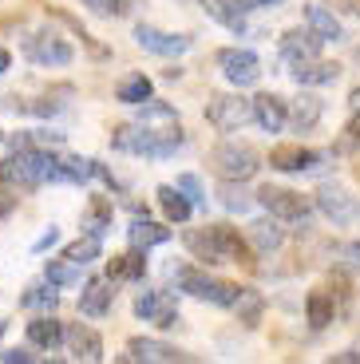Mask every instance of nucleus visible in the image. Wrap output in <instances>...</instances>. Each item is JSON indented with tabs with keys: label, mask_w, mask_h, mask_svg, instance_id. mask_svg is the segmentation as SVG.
Masks as SVG:
<instances>
[{
	"label": "nucleus",
	"mask_w": 360,
	"mask_h": 364,
	"mask_svg": "<svg viewBox=\"0 0 360 364\" xmlns=\"http://www.w3.org/2000/svg\"><path fill=\"white\" fill-rule=\"evenodd\" d=\"M324 151H309V146H277L270 151V166L281 174H305V171H317L324 163Z\"/></svg>",
	"instance_id": "nucleus-13"
},
{
	"label": "nucleus",
	"mask_w": 360,
	"mask_h": 364,
	"mask_svg": "<svg viewBox=\"0 0 360 364\" xmlns=\"http://www.w3.org/2000/svg\"><path fill=\"white\" fill-rule=\"evenodd\" d=\"M329 155H341V159L360 155V107H356V115L344 123V131L337 135V143H333V151H329Z\"/></svg>",
	"instance_id": "nucleus-39"
},
{
	"label": "nucleus",
	"mask_w": 360,
	"mask_h": 364,
	"mask_svg": "<svg viewBox=\"0 0 360 364\" xmlns=\"http://www.w3.org/2000/svg\"><path fill=\"white\" fill-rule=\"evenodd\" d=\"M135 317L154 328H174L179 325V301L166 289H143L135 297Z\"/></svg>",
	"instance_id": "nucleus-9"
},
{
	"label": "nucleus",
	"mask_w": 360,
	"mask_h": 364,
	"mask_svg": "<svg viewBox=\"0 0 360 364\" xmlns=\"http://www.w3.org/2000/svg\"><path fill=\"white\" fill-rule=\"evenodd\" d=\"M68 95H72V87L63 83V87H55L52 95H40V100H32V103H20V111H28V115H40V119H48V115H55L60 107H68Z\"/></svg>",
	"instance_id": "nucleus-37"
},
{
	"label": "nucleus",
	"mask_w": 360,
	"mask_h": 364,
	"mask_svg": "<svg viewBox=\"0 0 360 364\" xmlns=\"http://www.w3.org/2000/svg\"><path fill=\"white\" fill-rule=\"evenodd\" d=\"M63 345H68V353H72L75 360H88V364L103 360V337L91 325H80V321L68 325L63 328Z\"/></svg>",
	"instance_id": "nucleus-15"
},
{
	"label": "nucleus",
	"mask_w": 360,
	"mask_h": 364,
	"mask_svg": "<svg viewBox=\"0 0 360 364\" xmlns=\"http://www.w3.org/2000/svg\"><path fill=\"white\" fill-rule=\"evenodd\" d=\"M356 178H360V166H356Z\"/></svg>",
	"instance_id": "nucleus-52"
},
{
	"label": "nucleus",
	"mask_w": 360,
	"mask_h": 364,
	"mask_svg": "<svg viewBox=\"0 0 360 364\" xmlns=\"http://www.w3.org/2000/svg\"><path fill=\"white\" fill-rule=\"evenodd\" d=\"M281 60L285 64H305V60H317L321 55V40H317L313 28H289L277 44Z\"/></svg>",
	"instance_id": "nucleus-17"
},
{
	"label": "nucleus",
	"mask_w": 360,
	"mask_h": 364,
	"mask_svg": "<svg viewBox=\"0 0 360 364\" xmlns=\"http://www.w3.org/2000/svg\"><path fill=\"white\" fill-rule=\"evenodd\" d=\"M289 75L297 80V87H324V83L341 80V64L337 60H305V64H289Z\"/></svg>",
	"instance_id": "nucleus-20"
},
{
	"label": "nucleus",
	"mask_w": 360,
	"mask_h": 364,
	"mask_svg": "<svg viewBox=\"0 0 360 364\" xmlns=\"http://www.w3.org/2000/svg\"><path fill=\"white\" fill-rule=\"evenodd\" d=\"M171 282L179 285L182 293H190V297H198V301H210L218 309H230L238 301V289H242V285L222 282V277L198 269V265H171Z\"/></svg>",
	"instance_id": "nucleus-4"
},
{
	"label": "nucleus",
	"mask_w": 360,
	"mask_h": 364,
	"mask_svg": "<svg viewBox=\"0 0 360 364\" xmlns=\"http://www.w3.org/2000/svg\"><path fill=\"white\" fill-rule=\"evenodd\" d=\"M111 218H115V206H111L107 194H91L88 210H83V234L107 237L111 234Z\"/></svg>",
	"instance_id": "nucleus-24"
},
{
	"label": "nucleus",
	"mask_w": 360,
	"mask_h": 364,
	"mask_svg": "<svg viewBox=\"0 0 360 364\" xmlns=\"http://www.w3.org/2000/svg\"><path fill=\"white\" fill-rule=\"evenodd\" d=\"M154 194H159V206H162V214H166L171 222H179V226L190 218V214H194V206H190V198L179 191V186H171V182H162V186H159Z\"/></svg>",
	"instance_id": "nucleus-31"
},
{
	"label": "nucleus",
	"mask_w": 360,
	"mask_h": 364,
	"mask_svg": "<svg viewBox=\"0 0 360 364\" xmlns=\"http://www.w3.org/2000/svg\"><path fill=\"white\" fill-rule=\"evenodd\" d=\"M20 309H28V313H55L60 309V289L55 285H28L24 289V297H20Z\"/></svg>",
	"instance_id": "nucleus-32"
},
{
	"label": "nucleus",
	"mask_w": 360,
	"mask_h": 364,
	"mask_svg": "<svg viewBox=\"0 0 360 364\" xmlns=\"http://www.w3.org/2000/svg\"><path fill=\"white\" fill-rule=\"evenodd\" d=\"M55 242H60V226H48L44 234L36 237V242H32V254H44V250H52Z\"/></svg>",
	"instance_id": "nucleus-42"
},
{
	"label": "nucleus",
	"mask_w": 360,
	"mask_h": 364,
	"mask_svg": "<svg viewBox=\"0 0 360 364\" xmlns=\"http://www.w3.org/2000/svg\"><path fill=\"white\" fill-rule=\"evenodd\" d=\"M253 246V254H277L281 246H285V226H281L277 218H258V222H250V237H245Z\"/></svg>",
	"instance_id": "nucleus-22"
},
{
	"label": "nucleus",
	"mask_w": 360,
	"mask_h": 364,
	"mask_svg": "<svg viewBox=\"0 0 360 364\" xmlns=\"http://www.w3.org/2000/svg\"><path fill=\"white\" fill-rule=\"evenodd\" d=\"M210 171L230 182H250L261 171V155L242 139H226V143H218L210 151Z\"/></svg>",
	"instance_id": "nucleus-5"
},
{
	"label": "nucleus",
	"mask_w": 360,
	"mask_h": 364,
	"mask_svg": "<svg viewBox=\"0 0 360 364\" xmlns=\"http://www.w3.org/2000/svg\"><path fill=\"white\" fill-rule=\"evenodd\" d=\"M63 257H68V262H75V265H91L95 257H103V237L80 234L72 246H63Z\"/></svg>",
	"instance_id": "nucleus-35"
},
{
	"label": "nucleus",
	"mask_w": 360,
	"mask_h": 364,
	"mask_svg": "<svg viewBox=\"0 0 360 364\" xmlns=\"http://www.w3.org/2000/svg\"><path fill=\"white\" fill-rule=\"evenodd\" d=\"M313 210H321L324 218L333 222V226H344V222H352L360 214V206H356V198H352L344 186H337V182H324L321 191H317V198H313Z\"/></svg>",
	"instance_id": "nucleus-11"
},
{
	"label": "nucleus",
	"mask_w": 360,
	"mask_h": 364,
	"mask_svg": "<svg viewBox=\"0 0 360 364\" xmlns=\"http://www.w3.org/2000/svg\"><path fill=\"white\" fill-rule=\"evenodd\" d=\"M218 68H222V75L234 87H253L261 80V60L250 48H222L218 52Z\"/></svg>",
	"instance_id": "nucleus-10"
},
{
	"label": "nucleus",
	"mask_w": 360,
	"mask_h": 364,
	"mask_svg": "<svg viewBox=\"0 0 360 364\" xmlns=\"http://www.w3.org/2000/svg\"><path fill=\"white\" fill-rule=\"evenodd\" d=\"M111 301H115V282L111 277H91V282H83L80 289V313L91 321H100L111 313Z\"/></svg>",
	"instance_id": "nucleus-16"
},
{
	"label": "nucleus",
	"mask_w": 360,
	"mask_h": 364,
	"mask_svg": "<svg viewBox=\"0 0 360 364\" xmlns=\"http://www.w3.org/2000/svg\"><path fill=\"white\" fill-rule=\"evenodd\" d=\"M253 202H261L277 222H301V226H305L309 214H313V202L297 191H285V186H261V191L253 194Z\"/></svg>",
	"instance_id": "nucleus-6"
},
{
	"label": "nucleus",
	"mask_w": 360,
	"mask_h": 364,
	"mask_svg": "<svg viewBox=\"0 0 360 364\" xmlns=\"http://www.w3.org/2000/svg\"><path fill=\"white\" fill-rule=\"evenodd\" d=\"M333 364H360L356 348H344V353H333Z\"/></svg>",
	"instance_id": "nucleus-46"
},
{
	"label": "nucleus",
	"mask_w": 360,
	"mask_h": 364,
	"mask_svg": "<svg viewBox=\"0 0 360 364\" xmlns=\"http://www.w3.org/2000/svg\"><path fill=\"white\" fill-rule=\"evenodd\" d=\"M135 44L151 55H182V52H190L194 40L186 32H162L154 24H135Z\"/></svg>",
	"instance_id": "nucleus-12"
},
{
	"label": "nucleus",
	"mask_w": 360,
	"mask_h": 364,
	"mask_svg": "<svg viewBox=\"0 0 360 364\" xmlns=\"http://www.w3.org/2000/svg\"><path fill=\"white\" fill-rule=\"evenodd\" d=\"M202 9H206V16L210 20H218V24H226L230 32H238L242 36L245 32V16H250V4L245 0H198Z\"/></svg>",
	"instance_id": "nucleus-21"
},
{
	"label": "nucleus",
	"mask_w": 360,
	"mask_h": 364,
	"mask_svg": "<svg viewBox=\"0 0 360 364\" xmlns=\"http://www.w3.org/2000/svg\"><path fill=\"white\" fill-rule=\"evenodd\" d=\"M250 9H277V4H285V0H245Z\"/></svg>",
	"instance_id": "nucleus-47"
},
{
	"label": "nucleus",
	"mask_w": 360,
	"mask_h": 364,
	"mask_svg": "<svg viewBox=\"0 0 360 364\" xmlns=\"http://www.w3.org/2000/svg\"><path fill=\"white\" fill-rule=\"evenodd\" d=\"M119 360H143V364H174V360H186L182 348L166 345V341H151V337H131L127 341V353Z\"/></svg>",
	"instance_id": "nucleus-14"
},
{
	"label": "nucleus",
	"mask_w": 360,
	"mask_h": 364,
	"mask_svg": "<svg viewBox=\"0 0 360 364\" xmlns=\"http://www.w3.org/2000/svg\"><path fill=\"white\" fill-rule=\"evenodd\" d=\"M12 210H16V194H12V186H9V191H0V222L9 218Z\"/></svg>",
	"instance_id": "nucleus-44"
},
{
	"label": "nucleus",
	"mask_w": 360,
	"mask_h": 364,
	"mask_svg": "<svg viewBox=\"0 0 360 364\" xmlns=\"http://www.w3.org/2000/svg\"><path fill=\"white\" fill-rule=\"evenodd\" d=\"M139 123H147V127H179V111L151 95L147 103H139Z\"/></svg>",
	"instance_id": "nucleus-33"
},
{
	"label": "nucleus",
	"mask_w": 360,
	"mask_h": 364,
	"mask_svg": "<svg viewBox=\"0 0 360 364\" xmlns=\"http://www.w3.org/2000/svg\"><path fill=\"white\" fill-rule=\"evenodd\" d=\"M4 328H9V325H4V321H0V337H4Z\"/></svg>",
	"instance_id": "nucleus-50"
},
{
	"label": "nucleus",
	"mask_w": 360,
	"mask_h": 364,
	"mask_svg": "<svg viewBox=\"0 0 360 364\" xmlns=\"http://www.w3.org/2000/svg\"><path fill=\"white\" fill-rule=\"evenodd\" d=\"M305 24L317 32L321 44H337V40H344L341 20L333 16V9H324V4H309V9H305Z\"/></svg>",
	"instance_id": "nucleus-27"
},
{
	"label": "nucleus",
	"mask_w": 360,
	"mask_h": 364,
	"mask_svg": "<svg viewBox=\"0 0 360 364\" xmlns=\"http://www.w3.org/2000/svg\"><path fill=\"white\" fill-rule=\"evenodd\" d=\"M91 178H95V159L55 155V182H68V186H88Z\"/></svg>",
	"instance_id": "nucleus-23"
},
{
	"label": "nucleus",
	"mask_w": 360,
	"mask_h": 364,
	"mask_svg": "<svg viewBox=\"0 0 360 364\" xmlns=\"http://www.w3.org/2000/svg\"><path fill=\"white\" fill-rule=\"evenodd\" d=\"M182 246L190 250V257H198L202 265H253V246L238 234L234 226H202V230H186Z\"/></svg>",
	"instance_id": "nucleus-1"
},
{
	"label": "nucleus",
	"mask_w": 360,
	"mask_h": 364,
	"mask_svg": "<svg viewBox=\"0 0 360 364\" xmlns=\"http://www.w3.org/2000/svg\"><path fill=\"white\" fill-rule=\"evenodd\" d=\"M143 273H147V250H139V246L111 257V265H107L111 282H143Z\"/></svg>",
	"instance_id": "nucleus-26"
},
{
	"label": "nucleus",
	"mask_w": 360,
	"mask_h": 364,
	"mask_svg": "<svg viewBox=\"0 0 360 364\" xmlns=\"http://www.w3.org/2000/svg\"><path fill=\"white\" fill-rule=\"evenodd\" d=\"M337 12H344V16H356L360 20V0H329Z\"/></svg>",
	"instance_id": "nucleus-45"
},
{
	"label": "nucleus",
	"mask_w": 360,
	"mask_h": 364,
	"mask_svg": "<svg viewBox=\"0 0 360 364\" xmlns=\"http://www.w3.org/2000/svg\"><path fill=\"white\" fill-rule=\"evenodd\" d=\"M80 269L83 265H75V262H48L44 265V282L48 285H55V289H72V285H80Z\"/></svg>",
	"instance_id": "nucleus-38"
},
{
	"label": "nucleus",
	"mask_w": 360,
	"mask_h": 364,
	"mask_svg": "<svg viewBox=\"0 0 360 364\" xmlns=\"http://www.w3.org/2000/svg\"><path fill=\"white\" fill-rule=\"evenodd\" d=\"M230 309L238 313V321H242V325H258L261 321V309H265V297H261L258 289H250V285H242V289H238V301L234 305H230Z\"/></svg>",
	"instance_id": "nucleus-34"
},
{
	"label": "nucleus",
	"mask_w": 360,
	"mask_h": 364,
	"mask_svg": "<svg viewBox=\"0 0 360 364\" xmlns=\"http://www.w3.org/2000/svg\"><path fill=\"white\" fill-rule=\"evenodd\" d=\"M9 64H12V52H9V48H0V75L9 72Z\"/></svg>",
	"instance_id": "nucleus-48"
},
{
	"label": "nucleus",
	"mask_w": 360,
	"mask_h": 364,
	"mask_svg": "<svg viewBox=\"0 0 360 364\" xmlns=\"http://www.w3.org/2000/svg\"><path fill=\"white\" fill-rule=\"evenodd\" d=\"M151 95H154V83H151V75H143V72H131L115 83V100L127 103V107H139V103H147Z\"/></svg>",
	"instance_id": "nucleus-30"
},
{
	"label": "nucleus",
	"mask_w": 360,
	"mask_h": 364,
	"mask_svg": "<svg viewBox=\"0 0 360 364\" xmlns=\"http://www.w3.org/2000/svg\"><path fill=\"white\" fill-rule=\"evenodd\" d=\"M127 237H131V246L151 250V246H166V242L174 237V230L159 226V222H151V218H135L131 226H127Z\"/></svg>",
	"instance_id": "nucleus-29"
},
{
	"label": "nucleus",
	"mask_w": 360,
	"mask_h": 364,
	"mask_svg": "<svg viewBox=\"0 0 360 364\" xmlns=\"http://www.w3.org/2000/svg\"><path fill=\"white\" fill-rule=\"evenodd\" d=\"M0 360H4V364H32L36 356L28 353V348H4V353H0Z\"/></svg>",
	"instance_id": "nucleus-43"
},
{
	"label": "nucleus",
	"mask_w": 360,
	"mask_h": 364,
	"mask_svg": "<svg viewBox=\"0 0 360 364\" xmlns=\"http://www.w3.org/2000/svg\"><path fill=\"white\" fill-rule=\"evenodd\" d=\"M182 194L190 198V206L194 210H206V191H202V182H198V174H179V182H174Z\"/></svg>",
	"instance_id": "nucleus-40"
},
{
	"label": "nucleus",
	"mask_w": 360,
	"mask_h": 364,
	"mask_svg": "<svg viewBox=\"0 0 360 364\" xmlns=\"http://www.w3.org/2000/svg\"><path fill=\"white\" fill-rule=\"evenodd\" d=\"M218 202H222L230 214H245V210L253 206V194L245 191L242 182H230V178H222V186H218Z\"/></svg>",
	"instance_id": "nucleus-36"
},
{
	"label": "nucleus",
	"mask_w": 360,
	"mask_h": 364,
	"mask_svg": "<svg viewBox=\"0 0 360 364\" xmlns=\"http://www.w3.org/2000/svg\"><path fill=\"white\" fill-rule=\"evenodd\" d=\"M4 139H9V135H4V131H0V143H4Z\"/></svg>",
	"instance_id": "nucleus-51"
},
{
	"label": "nucleus",
	"mask_w": 360,
	"mask_h": 364,
	"mask_svg": "<svg viewBox=\"0 0 360 364\" xmlns=\"http://www.w3.org/2000/svg\"><path fill=\"white\" fill-rule=\"evenodd\" d=\"M24 52L36 68H68L75 60V48L63 36H55V32H32L28 44H24Z\"/></svg>",
	"instance_id": "nucleus-8"
},
{
	"label": "nucleus",
	"mask_w": 360,
	"mask_h": 364,
	"mask_svg": "<svg viewBox=\"0 0 360 364\" xmlns=\"http://www.w3.org/2000/svg\"><path fill=\"white\" fill-rule=\"evenodd\" d=\"M186 143L182 135V123L179 127H147V123H119L111 131V146L123 151V155H139V159H171L179 146Z\"/></svg>",
	"instance_id": "nucleus-2"
},
{
	"label": "nucleus",
	"mask_w": 360,
	"mask_h": 364,
	"mask_svg": "<svg viewBox=\"0 0 360 364\" xmlns=\"http://www.w3.org/2000/svg\"><path fill=\"white\" fill-rule=\"evenodd\" d=\"M321 115H324V103L317 100L309 87H301V95L285 107V127H293V131H301V135H309V131L321 123Z\"/></svg>",
	"instance_id": "nucleus-18"
},
{
	"label": "nucleus",
	"mask_w": 360,
	"mask_h": 364,
	"mask_svg": "<svg viewBox=\"0 0 360 364\" xmlns=\"http://www.w3.org/2000/svg\"><path fill=\"white\" fill-rule=\"evenodd\" d=\"M95 16H123L127 12V0H83Z\"/></svg>",
	"instance_id": "nucleus-41"
},
{
	"label": "nucleus",
	"mask_w": 360,
	"mask_h": 364,
	"mask_svg": "<svg viewBox=\"0 0 360 364\" xmlns=\"http://www.w3.org/2000/svg\"><path fill=\"white\" fill-rule=\"evenodd\" d=\"M305 321L313 328H329L337 321V301L329 289H309L305 293Z\"/></svg>",
	"instance_id": "nucleus-28"
},
{
	"label": "nucleus",
	"mask_w": 360,
	"mask_h": 364,
	"mask_svg": "<svg viewBox=\"0 0 360 364\" xmlns=\"http://www.w3.org/2000/svg\"><path fill=\"white\" fill-rule=\"evenodd\" d=\"M206 123H210L214 131H222V135H230V131H242L245 123H250V100L218 91V95H210V100H206Z\"/></svg>",
	"instance_id": "nucleus-7"
},
{
	"label": "nucleus",
	"mask_w": 360,
	"mask_h": 364,
	"mask_svg": "<svg viewBox=\"0 0 360 364\" xmlns=\"http://www.w3.org/2000/svg\"><path fill=\"white\" fill-rule=\"evenodd\" d=\"M349 103H352V111L360 107V87H352V95H349Z\"/></svg>",
	"instance_id": "nucleus-49"
},
{
	"label": "nucleus",
	"mask_w": 360,
	"mask_h": 364,
	"mask_svg": "<svg viewBox=\"0 0 360 364\" xmlns=\"http://www.w3.org/2000/svg\"><path fill=\"white\" fill-rule=\"evenodd\" d=\"M28 345L44 348V353H55V348L63 345V325L52 313H40L36 321H28Z\"/></svg>",
	"instance_id": "nucleus-25"
},
{
	"label": "nucleus",
	"mask_w": 360,
	"mask_h": 364,
	"mask_svg": "<svg viewBox=\"0 0 360 364\" xmlns=\"http://www.w3.org/2000/svg\"><path fill=\"white\" fill-rule=\"evenodd\" d=\"M0 182L12 191H40L44 182H55V155L48 146H12L0 159Z\"/></svg>",
	"instance_id": "nucleus-3"
},
{
	"label": "nucleus",
	"mask_w": 360,
	"mask_h": 364,
	"mask_svg": "<svg viewBox=\"0 0 360 364\" xmlns=\"http://www.w3.org/2000/svg\"><path fill=\"white\" fill-rule=\"evenodd\" d=\"M250 119L258 123L261 131L277 135V131H285V100L273 95V91H261V95L250 100Z\"/></svg>",
	"instance_id": "nucleus-19"
}]
</instances>
